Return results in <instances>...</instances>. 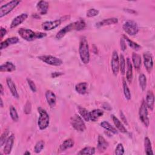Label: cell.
Instances as JSON below:
<instances>
[{
  "label": "cell",
  "instance_id": "6da1fadb",
  "mask_svg": "<svg viewBox=\"0 0 155 155\" xmlns=\"http://www.w3.org/2000/svg\"><path fill=\"white\" fill-rule=\"evenodd\" d=\"M86 24L85 21L82 19L79 20L78 21L70 23V24L66 25L61 30H60L56 35V38L58 39H62L68 32H70L73 30L80 31L84 30L85 28Z\"/></svg>",
  "mask_w": 155,
  "mask_h": 155
},
{
  "label": "cell",
  "instance_id": "7a4b0ae2",
  "mask_svg": "<svg viewBox=\"0 0 155 155\" xmlns=\"http://www.w3.org/2000/svg\"><path fill=\"white\" fill-rule=\"evenodd\" d=\"M18 33L22 38L27 41H33L36 39H41L47 36V34L45 33L35 32L30 29L25 28H19Z\"/></svg>",
  "mask_w": 155,
  "mask_h": 155
},
{
  "label": "cell",
  "instance_id": "3957f363",
  "mask_svg": "<svg viewBox=\"0 0 155 155\" xmlns=\"http://www.w3.org/2000/svg\"><path fill=\"white\" fill-rule=\"evenodd\" d=\"M79 53L81 61L84 64H87L90 62L89 47L86 37H81L79 42Z\"/></svg>",
  "mask_w": 155,
  "mask_h": 155
},
{
  "label": "cell",
  "instance_id": "277c9868",
  "mask_svg": "<svg viewBox=\"0 0 155 155\" xmlns=\"http://www.w3.org/2000/svg\"><path fill=\"white\" fill-rule=\"evenodd\" d=\"M38 110L39 114V116L38 120V125L40 130H43L47 128L49 125V115L47 111L42 107H38Z\"/></svg>",
  "mask_w": 155,
  "mask_h": 155
},
{
  "label": "cell",
  "instance_id": "5b68a950",
  "mask_svg": "<svg viewBox=\"0 0 155 155\" xmlns=\"http://www.w3.org/2000/svg\"><path fill=\"white\" fill-rule=\"evenodd\" d=\"M70 123L73 128L78 131L83 132L86 129V126L83 119L78 114H75L71 117Z\"/></svg>",
  "mask_w": 155,
  "mask_h": 155
},
{
  "label": "cell",
  "instance_id": "8992f818",
  "mask_svg": "<svg viewBox=\"0 0 155 155\" xmlns=\"http://www.w3.org/2000/svg\"><path fill=\"white\" fill-rule=\"evenodd\" d=\"M122 28L124 31L130 36H134L139 31V27L137 22L133 20H128L125 22Z\"/></svg>",
  "mask_w": 155,
  "mask_h": 155
},
{
  "label": "cell",
  "instance_id": "52a82bcc",
  "mask_svg": "<svg viewBox=\"0 0 155 155\" xmlns=\"http://www.w3.org/2000/svg\"><path fill=\"white\" fill-rule=\"evenodd\" d=\"M139 118H140L141 122L143 123V124L146 127H148L150 125V119L148 117L147 107L146 105V104H145V102L144 100H142L140 107L139 108Z\"/></svg>",
  "mask_w": 155,
  "mask_h": 155
},
{
  "label": "cell",
  "instance_id": "ba28073f",
  "mask_svg": "<svg viewBox=\"0 0 155 155\" xmlns=\"http://www.w3.org/2000/svg\"><path fill=\"white\" fill-rule=\"evenodd\" d=\"M20 1L13 0L11 1L7 4L2 5L0 8V18H2L3 16L8 15L10 12H12L19 3Z\"/></svg>",
  "mask_w": 155,
  "mask_h": 155
},
{
  "label": "cell",
  "instance_id": "9c48e42d",
  "mask_svg": "<svg viewBox=\"0 0 155 155\" xmlns=\"http://www.w3.org/2000/svg\"><path fill=\"white\" fill-rule=\"evenodd\" d=\"M38 59L44 63L53 65V66H59L62 64V61L55 56L51 55H42L38 56Z\"/></svg>",
  "mask_w": 155,
  "mask_h": 155
},
{
  "label": "cell",
  "instance_id": "30bf717a",
  "mask_svg": "<svg viewBox=\"0 0 155 155\" xmlns=\"http://www.w3.org/2000/svg\"><path fill=\"white\" fill-rule=\"evenodd\" d=\"M111 67L113 74L116 76L119 70V59L117 54V52L114 50L113 52L111 60Z\"/></svg>",
  "mask_w": 155,
  "mask_h": 155
},
{
  "label": "cell",
  "instance_id": "8fae6325",
  "mask_svg": "<svg viewBox=\"0 0 155 155\" xmlns=\"http://www.w3.org/2000/svg\"><path fill=\"white\" fill-rule=\"evenodd\" d=\"M143 64L148 73H150L153 68V59L151 54L149 52L144 53L143 54Z\"/></svg>",
  "mask_w": 155,
  "mask_h": 155
},
{
  "label": "cell",
  "instance_id": "7c38bea8",
  "mask_svg": "<svg viewBox=\"0 0 155 155\" xmlns=\"http://www.w3.org/2000/svg\"><path fill=\"white\" fill-rule=\"evenodd\" d=\"M61 19L54 20L53 21H45L42 24V28L45 31H49L58 27L62 22Z\"/></svg>",
  "mask_w": 155,
  "mask_h": 155
},
{
  "label": "cell",
  "instance_id": "4fadbf2b",
  "mask_svg": "<svg viewBox=\"0 0 155 155\" xmlns=\"http://www.w3.org/2000/svg\"><path fill=\"white\" fill-rule=\"evenodd\" d=\"M28 17V15L27 13H22L16 17H15L10 24V28H13L22 24Z\"/></svg>",
  "mask_w": 155,
  "mask_h": 155
},
{
  "label": "cell",
  "instance_id": "5bb4252c",
  "mask_svg": "<svg viewBox=\"0 0 155 155\" xmlns=\"http://www.w3.org/2000/svg\"><path fill=\"white\" fill-rule=\"evenodd\" d=\"M6 82H7V86H8V88H9V90H10L12 94V96L15 98L18 99L19 97V94L18 93L16 85H15L12 79L11 78L8 77L6 79Z\"/></svg>",
  "mask_w": 155,
  "mask_h": 155
},
{
  "label": "cell",
  "instance_id": "9a60e30c",
  "mask_svg": "<svg viewBox=\"0 0 155 155\" xmlns=\"http://www.w3.org/2000/svg\"><path fill=\"white\" fill-rule=\"evenodd\" d=\"M14 140H15V135L13 134H12L8 137L5 143V147L4 148V153L5 154H9L11 153L12 149L13 148Z\"/></svg>",
  "mask_w": 155,
  "mask_h": 155
},
{
  "label": "cell",
  "instance_id": "2e32d148",
  "mask_svg": "<svg viewBox=\"0 0 155 155\" xmlns=\"http://www.w3.org/2000/svg\"><path fill=\"white\" fill-rule=\"evenodd\" d=\"M48 7L49 4L45 1H39L36 4V8L39 13L41 15H45L47 13Z\"/></svg>",
  "mask_w": 155,
  "mask_h": 155
},
{
  "label": "cell",
  "instance_id": "e0dca14e",
  "mask_svg": "<svg viewBox=\"0 0 155 155\" xmlns=\"http://www.w3.org/2000/svg\"><path fill=\"white\" fill-rule=\"evenodd\" d=\"M45 98L47 103L51 108L55 106L56 103V97L55 94L52 91L48 90L45 92Z\"/></svg>",
  "mask_w": 155,
  "mask_h": 155
},
{
  "label": "cell",
  "instance_id": "ac0fdd59",
  "mask_svg": "<svg viewBox=\"0 0 155 155\" xmlns=\"http://www.w3.org/2000/svg\"><path fill=\"white\" fill-rule=\"evenodd\" d=\"M109 144L108 142L105 139V138L99 135L97 139V150L99 152H104L108 148Z\"/></svg>",
  "mask_w": 155,
  "mask_h": 155
},
{
  "label": "cell",
  "instance_id": "d6986e66",
  "mask_svg": "<svg viewBox=\"0 0 155 155\" xmlns=\"http://www.w3.org/2000/svg\"><path fill=\"white\" fill-rule=\"evenodd\" d=\"M146 105L147 108H149L150 110H153L154 108V96L153 92L151 90L148 91L146 95Z\"/></svg>",
  "mask_w": 155,
  "mask_h": 155
},
{
  "label": "cell",
  "instance_id": "ffe728a7",
  "mask_svg": "<svg viewBox=\"0 0 155 155\" xmlns=\"http://www.w3.org/2000/svg\"><path fill=\"white\" fill-rule=\"evenodd\" d=\"M19 41V39L18 37H12V38H8L7 39H6L5 41H2L1 43V50H3L5 48H7V47H8L9 45H13V44H15L16 43H18Z\"/></svg>",
  "mask_w": 155,
  "mask_h": 155
},
{
  "label": "cell",
  "instance_id": "44dd1931",
  "mask_svg": "<svg viewBox=\"0 0 155 155\" xmlns=\"http://www.w3.org/2000/svg\"><path fill=\"white\" fill-rule=\"evenodd\" d=\"M118 22V19L116 18H107L101 21L98 22L96 24V27L99 28L101 27L106 26V25H113L116 24Z\"/></svg>",
  "mask_w": 155,
  "mask_h": 155
},
{
  "label": "cell",
  "instance_id": "7402d4cb",
  "mask_svg": "<svg viewBox=\"0 0 155 155\" xmlns=\"http://www.w3.org/2000/svg\"><path fill=\"white\" fill-rule=\"evenodd\" d=\"M104 114V111L101 109H94L91 111L89 112L90 120L93 122H96L98 120L99 117L102 116Z\"/></svg>",
  "mask_w": 155,
  "mask_h": 155
},
{
  "label": "cell",
  "instance_id": "603a6c76",
  "mask_svg": "<svg viewBox=\"0 0 155 155\" xmlns=\"http://www.w3.org/2000/svg\"><path fill=\"white\" fill-rule=\"evenodd\" d=\"M15 70L16 66L11 62H6L0 66L1 72H12Z\"/></svg>",
  "mask_w": 155,
  "mask_h": 155
},
{
  "label": "cell",
  "instance_id": "cb8c5ba5",
  "mask_svg": "<svg viewBox=\"0 0 155 155\" xmlns=\"http://www.w3.org/2000/svg\"><path fill=\"white\" fill-rule=\"evenodd\" d=\"M111 117L113 121L114 125L116 126V127L119 131H120L121 133H126L127 132V130L124 126L122 123L114 114H111Z\"/></svg>",
  "mask_w": 155,
  "mask_h": 155
},
{
  "label": "cell",
  "instance_id": "d4e9b609",
  "mask_svg": "<svg viewBox=\"0 0 155 155\" xmlns=\"http://www.w3.org/2000/svg\"><path fill=\"white\" fill-rule=\"evenodd\" d=\"M127 70L126 72V79L128 82L131 83L133 80V66L129 58L127 59Z\"/></svg>",
  "mask_w": 155,
  "mask_h": 155
},
{
  "label": "cell",
  "instance_id": "484cf974",
  "mask_svg": "<svg viewBox=\"0 0 155 155\" xmlns=\"http://www.w3.org/2000/svg\"><path fill=\"white\" fill-rule=\"evenodd\" d=\"M88 84L85 82H80L76 85L75 90L80 94H85L87 93Z\"/></svg>",
  "mask_w": 155,
  "mask_h": 155
},
{
  "label": "cell",
  "instance_id": "4316f807",
  "mask_svg": "<svg viewBox=\"0 0 155 155\" xmlns=\"http://www.w3.org/2000/svg\"><path fill=\"white\" fill-rule=\"evenodd\" d=\"M74 141L71 139H67L65 140L59 147V150L61 151H65L74 146Z\"/></svg>",
  "mask_w": 155,
  "mask_h": 155
},
{
  "label": "cell",
  "instance_id": "83f0119b",
  "mask_svg": "<svg viewBox=\"0 0 155 155\" xmlns=\"http://www.w3.org/2000/svg\"><path fill=\"white\" fill-rule=\"evenodd\" d=\"M132 61L133 64L135 69H139L141 65V57L140 56L136 53L132 54Z\"/></svg>",
  "mask_w": 155,
  "mask_h": 155
},
{
  "label": "cell",
  "instance_id": "f1b7e54d",
  "mask_svg": "<svg viewBox=\"0 0 155 155\" xmlns=\"http://www.w3.org/2000/svg\"><path fill=\"white\" fill-rule=\"evenodd\" d=\"M144 148L145 152L147 155H153L154 154L152 150L151 141L148 137H145L144 139Z\"/></svg>",
  "mask_w": 155,
  "mask_h": 155
},
{
  "label": "cell",
  "instance_id": "f546056e",
  "mask_svg": "<svg viewBox=\"0 0 155 155\" xmlns=\"http://www.w3.org/2000/svg\"><path fill=\"white\" fill-rule=\"evenodd\" d=\"M101 126L102 128H104V129H105L106 130H107L114 134H117L118 133L117 130L114 127H113L109 122H108L107 121L104 120V121L102 122L101 123Z\"/></svg>",
  "mask_w": 155,
  "mask_h": 155
},
{
  "label": "cell",
  "instance_id": "4dcf8cb0",
  "mask_svg": "<svg viewBox=\"0 0 155 155\" xmlns=\"http://www.w3.org/2000/svg\"><path fill=\"white\" fill-rule=\"evenodd\" d=\"M78 111L79 113L81 116V117L85 121L88 122L90 120V117H89V112L88 110L81 106L78 107Z\"/></svg>",
  "mask_w": 155,
  "mask_h": 155
},
{
  "label": "cell",
  "instance_id": "1f68e13d",
  "mask_svg": "<svg viewBox=\"0 0 155 155\" xmlns=\"http://www.w3.org/2000/svg\"><path fill=\"white\" fill-rule=\"evenodd\" d=\"M123 38L125 39V41H126L127 43L128 44V45L133 50H139L140 48H141V46L140 45H139L137 43L131 41V39H130L126 35H124L123 36Z\"/></svg>",
  "mask_w": 155,
  "mask_h": 155
},
{
  "label": "cell",
  "instance_id": "d6a6232c",
  "mask_svg": "<svg viewBox=\"0 0 155 155\" xmlns=\"http://www.w3.org/2000/svg\"><path fill=\"white\" fill-rule=\"evenodd\" d=\"M123 90H124V94L126 99L130 100L131 97V94L130 93V90L128 87V85L126 82V81L124 79H123Z\"/></svg>",
  "mask_w": 155,
  "mask_h": 155
},
{
  "label": "cell",
  "instance_id": "836d02e7",
  "mask_svg": "<svg viewBox=\"0 0 155 155\" xmlns=\"http://www.w3.org/2000/svg\"><path fill=\"white\" fill-rule=\"evenodd\" d=\"M96 150L94 147H86L82 149L79 153L78 154H94L95 153Z\"/></svg>",
  "mask_w": 155,
  "mask_h": 155
},
{
  "label": "cell",
  "instance_id": "e575fe53",
  "mask_svg": "<svg viewBox=\"0 0 155 155\" xmlns=\"http://www.w3.org/2000/svg\"><path fill=\"white\" fill-rule=\"evenodd\" d=\"M119 70L121 74L124 75L125 73V66H126L125 60L124 55L120 54V57L119 58Z\"/></svg>",
  "mask_w": 155,
  "mask_h": 155
},
{
  "label": "cell",
  "instance_id": "d590c367",
  "mask_svg": "<svg viewBox=\"0 0 155 155\" xmlns=\"http://www.w3.org/2000/svg\"><path fill=\"white\" fill-rule=\"evenodd\" d=\"M139 82L140 88L142 91H144L147 87V78L144 74L141 73L139 76Z\"/></svg>",
  "mask_w": 155,
  "mask_h": 155
},
{
  "label": "cell",
  "instance_id": "8d00e7d4",
  "mask_svg": "<svg viewBox=\"0 0 155 155\" xmlns=\"http://www.w3.org/2000/svg\"><path fill=\"white\" fill-rule=\"evenodd\" d=\"M9 111H10V117L13 120V121L18 122L19 120V116L16 108L13 106H10Z\"/></svg>",
  "mask_w": 155,
  "mask_h": 155
},
{
  "label": "cell",
  "instance_id": "74e56055",
  "mask_svg": "<svg viewBox=\"0 0 155 155\" xmlns=\"http://www.w3.org/2000/svg\"><path fill=\"white\" fill-rule=\"evenodd\" d=\"M44 145H45V142L44 140H41L39 141H38L35 147H34V151L36 153H39L42 150V149L44 148Z\"/></svg>",
  "mask_w": 155,
  "mask_h": 155
},
{
  "label": "cell",
  "instance_id": "f35d334b",
  "mask_svg": "<svg viewBox=\"0 0 155 155\" xmlns=\"http://www.w3.org/2000/svg\"><path fill=\"white\" fill-rule=\"evenodd\" d=\"M9 134V131L8 129H5L4 132L2 133L1 136V140H0V146L2 147L4 144L5 143L7 139H8V136Z\"/></svg>",
  "mask_w": 155,
  "mask_h": 155
},
{
  "label": "cell",
  "instance_id": "ab89813d",
  "mask_svg": "<svg viewBox=\"0 0 155 155\" xmlns=\"http://www.w3.org/2000/svg\"><path fill=\"white\" fill-rule=\"evenodd\" d=\"M99 10L95 8H90L88 10L86 13V16L88 18H91V17H94L96 16H97L99 15Z\"/></svg>",
  "mask_w": 155,
  "mask_h": 155
},
{
  "label": "cell",
  "instance_id": "60d3db41",
  "mask_svg": "<svg viewBox=\"0 0 155 155\" xmlns=\"http://www.w3.org/2000/svg\"><path fill=\"white\" fill-rule=\"evenodd\" d=\"M115 154L117 155H122L124 154V148L122 143L117 144L115 150Z\"/></svg>",
  "mask_w": 155,
  "mask_h": 155
},
{
  "label": "cell",
  "instance_id": "b9f144b4",
  "mask_svg": "<svg viewBox=\"0 0 155 155\" xmlns=\"http://www.w3.org/2000/svg\"><path fill=\"white\" fill-rule=\"evenodd\" d=\"M27 83H28V85L30 88V90L33 92V93H35L36 91V86L35 84V82L31 80L30 79H28L27 78Z\"/></svg>",
  "mask_w": 155,
  "mask_h": 155
},
{
  "label": "cell",
  "instance_id": "7bdbcfd3",
  "mask_svg": "<svg viewBox=\"0 0 155 155\" xmlns=\"http://www.w3.org/2000/svg\"><path fill=\"white\" fill-rule=\"evenodd\" d=\"M31 111V105L30 101H27L26 104L24 105V112L26 114H30Z\"/></svg>",
  "mask_w": 155,
  "mask_h": 155
},
{
  "label": "cell",
  "instance_id": "ee69618b",
  "mask_svg": "<svg viewBox=\"0 0 155 155\" xmlns=\"http://www.w3.org/2000/svg\"><path fill=\"white\" fill-rule=\"evenodd\" d=\"M120 42L121 50L124 51L127 49V45H126V42H125V39L124 38H121L120 41Z\"/></svg>",
  "mask_w": 155,
  "mask_h": 155
},
{
  "label": "cell",
  "instance_id": "f6af8a7d",
  "mask_svg": "<svg viewBox=\"0 0 155 155\" xmlns=\"http://www.w3.org/2000/svg\"><path fill=\"white\" fill-rule=\"evenodd\" d=\"M7 34V30L5 28L1 27V38L2 39L3 37Z\"/></svg>",
  "mask_w": 155,
  "mask_h": 155
},
{
  "label": "cell",
  "instance_id": "bcb514c9",
  "mask_svg": "<svg viewBox=\"0 0 155 155\" xmlns=\"http://www.w3.org/2000/svg\"><path fill=\"white\" fill-rule=\"evenodd\" d=\"M63 73H61V72H53L51 74V78H57L58 76H60Z\"/></svg>",
  "mask_w": 155,
  "mask_h": 155
},
{
  "label": "cell",
  "instance_id": "7dc6e473",
  "mask_svg": "<svg viewBox=\"0 0 155 155\" xmlns=\"http://www.w3.org/2000/svg\"><path fill=\"white\" fill-rule=\"evenodd\" d=\"M102 106H103L102 107H103L105 110H108V111H110V110H111L112 109L111 107H110V105L108 104H107V103L104 104Z\"/></svg>",
  "mask_w": 155,
  "mask_h": 155
},
{
  "label": "cell",
  "instance_id": "c3c4849f",
  "mask_svg": "<svg viewBox=\"0 0 155 155\" xmlns=\"http://www.w3.org/2000/svg\"><path fill=\"white\" fill-rule=\"evenodd\" d=\"M120 117L122 119V120L125 123V124H127V119H125V116L124 114H123L122 111H120Z\"/></svg>",
  "mask_w": 155,
  "mask_h": 155
},
{
  "label": "cell",
  "instance_id": "681fc988",
  "mask_svg": "<svg viewBox=\"0 0 155 155\" xmlns=\"http://www.w3.org/2000/svg\"><path fill=\"white\" fill-rule=\"evenodd\" d=\"M125 11H127V12H129V13H132V14H135V13H136V12L134 11V10H132V9H128V8H127V9H125Z\"/></svg>",
  "mask_w": 155,
  "mask_h": 155
},
{
  "label": "cell",
  "instance_id": "f907efd6",
  "mask_svg": "<svg viewBox=\"0 0 155 155\" xmlns=\"http://www.w3.org/2000/svg\"><path fill=\"white\" fill-rule=\"evenodd\" d=\"M0 89H1V90H0L1 94L2 95V94H3V93H4V88H3V86H2V84H1V85H0Z\"/></svg>",
  "mask_w": 155,
  "mask_h": 155
},
{
  "label": "cell",
  "instance_id": "816d5d0a",
  "mask_svg": "<svg viewBox=\"0 0 155 155\" xmlns=\"http://www.w3.org/2000/svg\"><path fill=\"white\" fill-rule=\"evenodd\" d=\"M0 103H1V107L2 108L4 107V105H3V101H2V97H1V102H0Z\"/></svg>",
  "mask_w": 155,
  "mask_h": 155
},
{
  "label": "cell",
  "instance_id": "f5cc1de1",
  "mask_svg": "<svg viewBox=\"0 0 155 155\" xmlns=\"http://www.w3.org/2000/svg\"><path fill=\"white\" fill-rule=\"evenodd\" d=\"M24 154H28V155H29V154H30V153L29 152V151H26L24 153Z\"/></svg>",
  "mask_w": 155,
  "mask_h": 155
}]
</instances>
